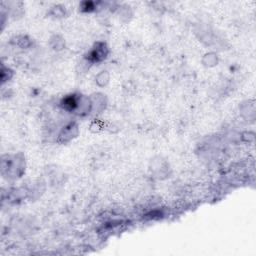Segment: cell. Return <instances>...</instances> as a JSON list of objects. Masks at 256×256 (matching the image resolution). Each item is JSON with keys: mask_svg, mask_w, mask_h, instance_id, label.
Here are the masks:
<instances>
[{"mask_svg": "<svg viewBox=\"0 0 256 256\" xmlns=\"http://www.w3.org/2000/svg\"><path fill=\"white\" fill-rule=\"evenodd\" d=\"M108 53H109V50L106 44L103 42H98L88 52L86 59L89 63H99L105 60V59L107 58Z\"/></svg>", "mask_w": 256, "mask_h": 256, "instance_id": "obj_1", "label": "cell"}, {"mask_svg": "<svg viewBox=\"0 0 256 256\" xmlns=\"http://www.w3.org/2000/svg\"><path fill=\"white\" fill-rule=\"evenodd\" d=\"M78 133V127L76 123H69L63 127L60 134H59V141L67 142L71 140Z\"/></svg>", "mask_w": 256, "mask_h": 256, "instance_id": "obj_2", "label": "cell"}]
</instances>
